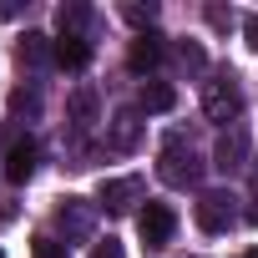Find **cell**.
<instances>
[{"label": "cell", "mask_w": 258, "mask_h": 258, "mask_svg": "<svg viewBox=\"0 0 258 258\" xmlns=\"http://www.w3.org/2000/svg\"><path fill=\"white\" fill-rule=\"evenodd\" d=\"M233 203H238V198L223 192V187L203 192V198H198V228H203V233H228V228L238 223V208H233Z\"/></svg>", "instance_id": "obj_1"}, {"label": "cell", "mask_w": 258, "mask_h": 258, "mask_svg": "<svg viewBox=\"0 0 258 258\" xmlns=\"http://www.w3.org/2000/svg\"><path fill=\"white\" fill-rule=\"evenodd\" d=\"M137 233H142L147 248H162V243H172V233H177V213H172L167 203H147V208L137 213Z\"/></svg>", "instance_id": "obj_2"}, {"label": "cell", "mask_w": 258, "mask_h": 258, "mask_svg": "<svg viewBox=\"0 0 258 258\" xmlns=\"http://www.w3.org/2000/svg\"><path fill=\"white\" fill-rule=\"evenodd\" d=\"M203 111H208L213 121H233V116L243 111L238 86H233V81H223V76H218V81H208V86H203Z\"/></svg>", "instance_id": "obj_3"}, {"label": "cell", "mask_w": 258, "mask_h": 258, "mask_svg": "<svg viewBox=\"0 0 258 258\" xmlns=\"http://www.w3.org/2000/svg\"><path fill=\"white\" fill-rule=\"evenodd\" d=\"M162 182H172V187H182V182H198V162H192V152H182V142L172 137L167 142V152H162Z\"/></svg>", "instance_id": "obj_4"}, {"label": "cell", "mask_w": 258, "mask_h": 258, "mask_svg": "<svg viewBox=\"0 0 258 258\" xmlns=\"http://www.w3.org/2000/svg\"><path fill=\"white\" fill-rule=\"evenodd\" d=\"M137 198H142V182H137V177H111V182H101V203H106L111 213H126Z\"/></svg>", "instance_id": "obj_5"}, {"label": "cell", "mask_w": 258, "mask_h": 258, "mask_svg": "<svg viewBox=\"0 0 258 258\" xmlns=\"http://www.w3.org/2000/svg\"><path fill=\"white\" fill-rule=\"evenodd\" d=\"M126 66L132 71H152V66H162V36H137L132 41V51H126Z\"/></svg>", "instance_id": "obj_6"}, {"label": "cell", "mask_w": 258, "mask_h": 258, "mask_svg": "<svg viewBox=\"0 0 258 258\" xmlns=\"http://www.w3.org/2000/svg\"><path fill=\"white\" fill-rule=\"evenodd\" d=\"M243 157H248V137L233 126V132L218 142V152H213V167H223V172H238V167H243Z\"/></svg>", "instance_id": "obj_7"}, {"label": "cell", "mask_w": 258, "mask_h": 258, "mask_svg": "<svg viewBox=\"0 0 258 258\" xmlns=\"http://www.w3.org/2000/svg\"><path fill=\"white\" fill-rule=\"evenodd\" d=\"M31 172H36V142H16L6 152V177L21 187V182H31Z\"/></svg>", "instance_id": "obj_8"}, {"label": "cell", "mask_w": 258, "mask_h": 258, "mask_svg": "<svg viewBox=\"0 0 258 258\" xmlns=\"http://www.w3.org/2000/svg\"><path fill=\"white\" fill-rule=\"evenodd\" d=\"M56 66H66V71H81L86 61H91V46L81 41V36H61L56 41V56H51Z\"/></svg>", "instance_id": "obj_9"}, {"label": "cell", "mask_w": 258, "mask_h": 258, "mask_svg": "<svg viewBox=\"0 0 258 258\" xmlns=\"http://www.w3.org/2000/svg\"><path fill=\"white\" fill-rule=\"evenodd\" d=\"M177 106V91L167 81H147L142 86V111H172Z\"/></svg>", "instance_id": "obj_10"}, {"label": "cell", "mask_w": 258, "mask_h": 258, "mask_svg": "<svg viewBox=\"0 0 258 258\" xmlns=\"http://www.w3.org/2000/svg\"><path fill=\"white\" fill-rule=\"evenodd\" d=\"M86 21H91V11H86V6H61V11H56V26H61V36H76Z\"/></svg>", "instance_id": "obj_11"}, {"label": "cell", "mask_w": 258, "mask_h": 258, "mask_svg": "<svg viewBox=\"0 0 258 258\" xmlns=\"http://www.w3.org/2000/svg\"><path fill=\"white\" fill-rule=\"evenodd\" d=\"M46 56H56V46H51L46 36H36V31H31V36L21 41V61H31V66H41Z\"/></svg>", "instance_id": "obj_12"}, {"label": "cell", "mask_w": 258, "mask_h": 258, "mask_svg": "<svg viewBox=\"0 0 258 258\" xmlns=\"http://www.w3.org/2000/svg\"><path fill=\"white\" fill-rule=\"evenodd\" d=\"M137 142V111H116V132H111V147H132Z\"/></svg>", "instance_id": "obj_13"}, {"label": "cell", "mask_w": 258, "mask_h": 258, "mask_svg": "<svg viewBox=\"0 0 258 258\" xmlns=\"http://www.w3.org/2000/svg\"><path fill=\"white\" fill-rule=\"evenodd\" d=\"M56 218H61V223H71V228H76V233H86V228H91V213H86V208H81V198H66V203H61V213H56Z\"/></svg>", "instance_id": "obj_14"}, {"label": "cell", "mask_w": 258, "mask_h": 258, "mask_svg": "<svg viewBox=\"0 0 258 258\" xmlns=\"http://www.w3.org/2000/svg\"><path fill=\"white\" fill-rule=\"evenodd\" d=\"M31 258H71V248L56 243V238H36V243H31Z\"/></svg>", "instance_id": "obj_15"}, {"label": "cell", "mask_w": 258, "mask_h": 258, "mask_svg": "<svg viewBox=\"0 0 258 258\" xmlns=\"http://www.w3.org/2000/svg\"><path fill=\"white\" fill-rule=\"evenodd\" d=\"M71 111H76V121L86 126V121L96 116V96H91V91H76V96H71Z\"/></svg>", "instance_id": "obj_16"}, {"label": "cell", "mask_w": 258, "mask_h": 258, "mask_svg": "<svg viewBox=\"0 0 258 258\" xmlns=\"http://www.w3.org/2000/svg\"><path fill=\"white\" fill-rule=\"evenodd\" d=\"M121 16L132 21V26H147V21L157 16V6H121Z\"/></svg>", "instance_id": "obj_17"}, {"label": "cell", "mask_w": 258, "mask_h": 258, "mask_svg": "<svg viewBox=\"0 0 258 258\" xmlns=\"http://www.w3.org/2000/svg\"><path fill=\"white\" fill-rule=\"evenodd\" d=\"M91 258H126V253H121V243H116V238H101V243L91 248Z\"/></svg>", "instance_id": "obj_18"}, {"label": "cell", "mask_w": 258, "mask_h": 258, "mask_svg": "<svg viewBox=\"0 0 258 258\" xmlns=\"http://www.w3.org/2000/svg\"><path fill=\"white\" fill-rule=\"evenodd\" d=\"M243 31H248V46L258 51V16H248V21H243Z\"/></svg>", "instance_id": "obj_19"}, {"label": "cell", "mask_w": 258, "mask_h": 258, "mask_svg": "<svg viewBox=\"0 0 258 258\" xmlns=\"http://www.w3.org/2000/svg\"><path fill=\"white\" fill-rule=\"evenodd\" d=\"M248 223H253V228H258V203H253V208H248Z\"/></svg>", "instance_id": "obj_20"}, {"label": "cell", "mask_w": 258, "mask_h": 258, "mask_svg": "<svg viewBox=\"0 0 258 258\" xmlns=\"http://www.w3.org/2000/svg\"><path fill=\"white\" fill-rule=\"evenodd\" d=\"M238 258H258V248H243V253H238Z\"/></svg>", "instance_id": "obj_21"}, {"label": "cell", "mask_w": 258, "mask_h": 258, "mask_svg": "<svg viewBox=\"0 0 258 258\" xmlns=\"http://www.w3.org/2000/svg\"><path fill=\"white\" fill-rule=\"evenodd\" d=\"M0 258H6V253H0Z\"/></svg>", "instance_id": "obj_22"}]
</instances>
